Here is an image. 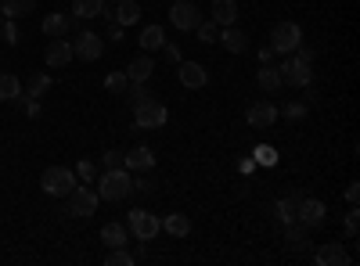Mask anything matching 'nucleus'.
Wrapping results in <instances>:
<instances>
[{
  "label": "nucleus",
  "instance_id": "nucleus-1",
  "mask_svg": "<svg viewBox=\"0 0 360 266\" xmlns=\"http://www.w3.org/2000/svg\"><path fill=\"white\" fill-rule=\"evenodd\" d=\"M130 191H134V176H130L127 166L105 169V173H101V180H98V198H105V201H123V198H130Z\"/></svg>",
  "mask_w": 360,
  "mask_h": 266
},
{
  "label": "nucleus",
  "instance_id": "nucleus-2",
  "mask_svg": "<svg viewBox=\"0 0 360 266\" xmlns=\"http://www.w3.org/2000/svg\"><path fill=\"white\" fill-rule=\"evenodd\" d=\"M169 123V108L155 98H148L141 105H134V130H159Z\"/></svg>",
  "mask_w": 360,
  "mask_h": 266
},
{
  "label": "nucleus",
  "instance_id": "nucleus-3",
  "mask_svg": "<svg viewBox=\"0 0 360 266\" xmlns=\"http://www.w3.org/2000/svg\"><path fill=\"white\" fill-rule=\"evenodd\" d=\"M278 72H281V83L285 86H295V91H307V86L314 83V62H303L299 54L285 58Z\"/></svg>",
  "mask_w": 360,
  "mask_h": 266
},
{
  "label": "nucleus",
  "instance_id": "nucleus-4",
  "mask_svg": "<svg viewBox=\"0 0 360 266\" xmlns=\"http://www.w3.org/2000/svg\"><path fill=\"white\" fill-rule=\"evenodd\" d=\"M40 187H44V194H51V198H65V194L76 187V173H72L69 166H51V169H44V176H40Z\"/></svg>",
  "mask_w": 360,
  "mask_h": 266
},
{
  "label": "nucleus",
  "instance_id": "nucleus-5",
  "mask_svg": "<svg viewBox=\"0 0 360 266\" xmlns=\"http://www.w3.org/2000/svg\"><path fill=\"white\" fill-rule=\"evenodd\" d=\"M127 230L134 234L137 241H152V238H159V234H162V220L152 216L148 209H130L127 213Z\"/></svg>",
  "mask_w": 360,
  "mask_h": 266
},
{
  "label": "nucleus",
  "instance_id": "nucleus-6",
  "mask_svg": "<svg viewBox=\"0 0 360 266\" xmlns=\"http://www.w3.org/2000/svg\"><path fill=\"white\" fill-rule=\"evenodd\" d=\"M65 213L69 216H76V220H90V216H94V209H98V191H90V187H83V184H76L69 194H65Z\"/></svg>",
  "mask_w": 360,
  "mask_h": 266
},
{
  "label": "nucleus",
  "instance_id": "nucleus-7",
  "mask_svg": "<svg viewBox=\"0 0 360 266\" xmlns=\"http://www.w3.org/2000/svg\"><path fill=\"white\" fill-rule=\"evenodd\" d=\"M299 44H303V29H299L295 22H278L274 33H270V47H274V54H292Z\"/></svg>",
  "mask_w": 360,
  "mask_h": 266
},
{
  "label": "nucleus",
  "instance_id": "nucleus-8",
  "mask_svg": "<svg viewBox=\"0 0 360 266\" xmlns=\"http://www.w3.org/2000/svg\"><path fill=\"white\" fill-rule=\"evenodd\" d=\"M169 22H173V29H180V33H195L198 22H202V11H198V4H191V0H173Z\"/></svg>",
  "mask_w": 360,
  "mask_h": 266
},
{
  "label": "nucleus",
  "instance_id": "nucleus-9",
  "mask_svg": "<svg viewBox=\"0 0 360 266\" xmlns=\"http://www.w3.org/2000/svg\"><path fill=\"white\" fill-rule=\"evenodd\" d=\"M105 51V40L98 33H90V29H83V33L72 40V58H79V62H98Z\"/></svg>",
  "mask_w": 360,
  "mask_h": 266
},
{
  "label": "nucleus",
  "instance_id": "nucleus-10",
  "mask_svg": "<svg viewBox=\"0 0 360 266\" xmlns=\"http://www.w3.org/2000/svg\"><path fill=\"white\" fill-rule=\"evenodd\" d=\"M245 123H249L252 130H266V126H274V123H278V105H274V101H256V105H249Z\"/></svg>",
  "mask_w": 360,
  "mask_h": 266
},
{
  "label": "nucleus",
  "instance_id": "nucleus-11",
  "mask_svg": "<svg viewBox=\"0 0 360 266\" xmlns=\"http://www.w3.org/2000/svg\"><path fill=\"white\" fill-rule=\"evenodd\" d=\"M295 220L314 230V227H321L328 220V205L321 198H303V201H299V209H295Z\"/></svg>",
  "mask_w": 360,
  "mask_h": 266
},
{
  "label": "nucleus",
  "instance_id": "nucleus-12",
  "mask_svg": "<svg viewBox=\"0 0 360 266\" xmlns=\"http://www.w3.org/2000/svg\"><path fill=\"white\" fill-rule=\"evenodd\" d=\"M44 62H47V69H65L72 62V44L62 36H51V44L44 51Z\"/></svg>",
  "mask_w": 360,
  "mask_h": 266
},
{
  "label": "nucleus",
  "instance_id": "nucleus-13",
  "mask_svg": "<svg viewBox=\"0 0 360 266\" xmlns=\"http://www.w3.org/2000/svg\"><path fill=\"white\" fill-rule=\"evenodd\" d=\"M176 76H180V83H184L188 91H202V86L209 83V72L198 62H176Z\"/></svg>",
  "mask_w": 360,
  "mask_h": 266
},
{
  "label": "nucleus",
  "instance_id": "nucleus-14",
  "mask_svg": "<svg viewBox=\"0 0 360 266\" xmlns=\"http://www.w3.org/2000/svg\"><path fill=\"white\" fill-rule=\"evenodd\" d=\"M123 166L130 173H144V169L155 166V152L148 144H137V147H130V152H123Z\"/></svg>",
  "mask_w": 360,
  "mask_h": 266
},
{
  "label": "nucleus",
  "instance_id": "nucleus-15",
  "mask_svg": "<svg viewBox=\"0 0 360 266\" xmlns=\"http://www.w3.org/2000/svg\"><path fill=\"white\" fill-rule=\"evenodd\" d=\"M314 262H317V266H346V262H353V259L346 255L342 241H328V245H321V248L314 252Z\"/></svg>",
  "mask_w": 360,
  "mask_h": 266
},
{
  "label": "nucleus",
  "instance_id": "nucleus-16",
  "mask_svg": "<svg viewBox=\"0 0 360 266\" xmlns=\"http://www.w3.org/2000/svg\"><path fill=\"white\" fill-rule=\"evenodd\" d=\"M217 44H224V51H231V54H245L249 51V36L242 33V29H234V25H224L220 29V40Z\"/></svg>",
  "mask_w": 360,
  "mask_h": 266
},
{
  "label": "nucleus",
  "instance_id": "nucleus-17",
  "mask_svg": "<svg viewBox=\"0 0 360 266\" xmlns=\"http://www.w3.org/2000/svg\"><path fill=\"white\" fill-rule=\"evenodd\" d=\"M152 72H155V62L148 58V51L137 54L134 62L127 65V79H130V83H148V79H152Z\"/></svg>",
  "mask_w": 360,
  "mask_h": 266
},
{
  "label": "nucleus",
  "instance_id": "nucleus-18",
  "mask_svg": "<svg viewBox=\"0 0 360 266\" xmlns=\"http://www.w3.org/2000/svg\"><path fill=\"white\" fill-rule=\"evenodd\" d=\"M101 15H108V22H119V25H134L141 18V4L137 0H119L115 11H101Z\"/></svg>",
  "mask_w": 360,
  "mask_h": 266
},
{
  "label": "nucleus",
  "instance_id": "nucleus-19",
  "mask_svg": "<svg viewBox=\"0 0 360 266\" xmlns=\"http://www.w3.org/2000/svg\"><path fill=\"white\" fill-rule=\"evenodd\" d=\"M307 238H310V227H307V223H299V220L285 223V241H288V248H292V252H303V248L310 245Z\"/></svg>",
  "mask_w": 360,
  "mask_h": 266
},
{
  "label": "nucleus",
  "instance_id": "nucleus-20",
  "mask_svg": "<svg viewBox=\"0 0 360 266\" xmlns=\"http://www.w3.org/2000/svg\"><path fill=\"white\" fill-rule=\"evenodd\" d=\"M209 11H213V22L224 29V25H234L238 22V0H213L209 4Z\"/></svg>",
  "mask_w": 360,
  "mask_h": 266
},
{
  "label": "nucleus",
  "instance_id": "nucleus-21",
  "mask_svg": "<svg viewBox=\"0 0 360 266\" xmlns=\"http://www.w3.org/2000/svg\"><path fill=\"white\" fill-rule=\"evenodd\" d=\"M101 241H105L108 248H127L130 230H127L123 223H105V227H101Z\"/></svg>",
  "mask_w": 360,
  "mask_h": 266
},
{
  "label": "nucleus",
  "instance_id": "nucleus-22",
  "mask_svg": "<svg viewBox=\"0 0 360 266\" xmlns=\"http://www.w3.org/2000/svg\"><path fill=\"white\" fill-rule=\"evenodd\" d=\"M256 83H259L263 94H278L281 86H285V83H281V72H278L274 65H263V69L256 72Z\"/></svg>",
  "mask_w": 360,
  "mask_h": 266
},
{
  "label": "nucleus",
  "instance_id": "nucleus-23",
  "mask_svg": "<svg viewBox=\"0 0 360 266\" xmlns=\"http://www.w3.org/2000/svg\"><path fill=\"white\" fill-rule=\"evenodd\" d=\"M29 11H37V0H0V15L4 18H25Z\"/></svg>",
  "mask_w": 360,
  "mask_h": 266
},
{
  "label": "nucleus",
  "instance_id": "nucleus-24",
  "mask_svg": "<svg viewBox=\"0 0 360 266\" xmlns=\"http://www.w3.org/2000/svg\"><path fill=\"white\" fill-rule=\"evenodd\" d=\"M162 230L173 234V238H188V234H191V220H188L184 213H169V216L162 220Z\"/></svg>",
  "mask_w": 360,
  "mask_h": 266
},
{
  "label": "nucleus",
  "instance_id": "nucleus-25",
  "mask_svg": "<svg viewBox=\"0 0 360 266\" xmlns=\"http://www.w3.org/2000/svg\"><path fill=\"white\" fill-rule=\"evenodd\" d=\"M69 25H72V18H69V15L51 11V15L44 18V33H47V36H65V33H69Z\"/></svg>",
  "mask_w": 360,
  "mask_h": 266
},
{
  "label": "nucleus",
  "instance_id": "nucleus-26",
  "mask_svg": "<svg viewBox=\"0 0 360 266\" xmlns=\"http://www.w3.org/2000/svg\"><path fill=\"white\" fill-rule=\"evenodd\" d=\"M166 44V29L162 25H144L141 33V51H159Z\"/></svg>",
  "mask_w": 360,
  "mask_h": 266
},
{
  "label": "nucleus",
  "instance_id": "nucleus-27",
  "mask_svg": "<svg viewBox=\"0 0 360 266\" xmlns=\"http://www.w3.org/2000/svg\"><path fill=\"white\" fill-rule=\"evenodd\" d=\"M22 98V79L11 72H0V101H15Z\"/></svg>",
  "mask_w": 360,
  "mask_h": 266
},
{
  "label": "nucleus",
  "instance_id": "nucleus-28",
  "mask_svg": "<svg viewBox=\"0 0 360 266\" xmlns=\"http://www.w3.org/2000/svg\"><path fill=\"white\" fill-rule=\"evenodd\" d=\"M303 198H307L303 191L281 198V201H278V220H281V223H292V220H295V209H299V201H303Z\"/></svg>",
  "mask_w": 360,
  "mask_h": 266
},
{
  "label": "nucleus",
  "instance_id": "nucleus-29",
  "mask_svg": "<svg viewBox=\"0 0 360 266\" xmlns=\"http://www.w3.org/2000/svg\"><path fill=\"white\" fill-rule=\"evenodd\" d=\"M105 11V0H72V15L76 18H98Z\"/></svg>",
  "mask_w": 360,
  "mask_h": 266
},
{
  "label": "nucleus",
  "instance_id": "nucleus-30",
  "mask_svg": "<svg viewBox=\"0 0 360 266\" xmlns=\"http://www.w3.org/2000/svg\"><path fill=\"white\" fill-rule=\"evenodd\" d=\"M51 91V76L47 72H37V76H29V83H25V98H44Z\"/></svg>",
  "mask_w": 360,
  "mask_h": 266
},
{
  "label": "nucleus",
  "instance_id": "nucleus-31",
  "mask_svg": "<svg viewBox=\"0 0 360 266\" xmlns=\"http://www.w3.org/2000/svg\"><path fill=\"white\" fill-rule=\"evenodd\" d=\"M127 86H130L127 72H108V76H105V91H108V94H119V98H123Z\"/></svg>",
  "mask_w": 360,
  "mask_h": 266
},
{
  "label": "nucleus",
  "instance_id": "nucleus-32",
  "mask_svg": "<svg viewBox=\"0 0 360 266\" xmlns=\"http://www.w3.org/2000/svg\"><path fill=\"white\" fill-rule=\"evenodd\" d=\"M195 33H198V44H217L220 40V25L217 22H198V29H195Z\"/></svg>",
  "mask_w": 360,
  "mask_h": 266
},
{
  "label": "nucleus",
  "instance_id": "nucleus-33",
  "mask_svg": "<svg viewBox=\"0 0 360 266\" xmlns=\"http://www.w3.org/2000/svg\"><path fill=\"white\" fill-rule=\"evenodd\" d=\"M123 98H127V101H130V108H134V105H141V101H148V98H155V94L148 91V83H130Z\"/></svg>",
  "mask_w": 360,
  "mask_h": 266
},
{
  "label": "nucleus",
  "instance_id": "nucleus-34",
  "mask_svg": "<svg viewBox=\"0 0 360 266\" xmlns=\"http://www.w3.org/2000/svg\"><path fill=\"white\" fill-rule=\"evenodd\" d=\"M105 262H108V266H134V262H137V255H134V252H127V248H108Z\"/></svg>",
  "mask_w": 360,
  "mask_h": 266
},
{
  "label": "nucleus",
  "instance_id": "nucleus-35",
  "mask_svg": "<svg viewBox=\"0 0 360 266\" xmlns=\"http://www.w3.org/2000/svg\"><path fill=\"white\" fill-rule=\"evenodd\" d=\"M252 162H256V166H278V152H274L270 144H259L256 152H252Z\"/></svg>",
  "mask_w": 360,
  "mask_h": 266
},
{
  "label": "nucleus",
  "instance_id": "nucleus-36",
  "mask_svg": "<svg viewBox=\"0 0 360 266\" xmlns=\"http://www.w3.org/2000/svg\"><path fill=\"white\" fill-rule=\"evenodd\" d=\"M72 173H76V180H83V184H94L98 180V166L94 162H79Z\"/></svg>",
  "mask_w": 360,
  "mask_h": 266
},
{
  "label": "nucleus",
  "instance_id": "nucleus-37",
  "mask_svg": "<svg viewBox=\"0 0 360 266\" xmlns=\"http://www.w3.org/2000/svg\"><path fill=\"white\" fill-rule=\"evenodd\" d=\"M307 112H310V108H307L303 101H288L278 115H285V119H307Z\"/></svg>",
  "mask_w": 360,
  "mask_h": 266
},
{
  "label": "nucleus",
  "instance_id": "nucleus-38",
  "mask_svg": "<svg viewBox=\"0 0 360 266\" xmlns=\"http://www.w3.org/2000/svg\"><path fill=\"white\" fill-rule=\"evenodd\" d=\"M356 230H360V209H356V205H349V213H346V238L349 241L356 238Z\"/></svg>",
  "mask_w": 360,
  "mask_h": 266
},
{
  "label": "nucleus",
  "instance_id": "nucleus-39",
  "mask_svg": "<svg viewBox=\"0 0 360 266\" xmlns=\"http://www.w3.org/2000/svg\"><path fill=\"white\" fill-rule=\"evenodd\" d=\"M0 33H4V44H18V25H15V18L0 22Z\"/></svg>",
  "mask_w": 360,
  "mask_h": 266
},
{
  "label": "nucleus",
  "instance_id": "nucleus-40",
  "mask_svg": "<svg viewBox=\"0 0 360 266\" xmlns=\"http://www.w3.org/2000/svg\"><path fill=\"white\" fill-rule=\"evenodd\" d=\"M101 166H105V169H119V166H123V152H115V147H108V152L101 155Z\"/></svg>",
  "mask_w": 360,
  "mask_h": 266
},
{
  "label": "nucleus",
  "instance_id": "nucleus-41",
  "mask_svg": "<svg viewBox=\"0 0 360 266\" xmlns=\"http://www.w3.org/2000/svg\"><path fill=\"white\" fill-rule=\"evenodd\" d=\"M108 40H112V44L123 40V25H119V22H108Z\"/></svg>",
  "mask_w": 360,
  "mask_h": 266
},
{
  "label": "nucleus",
  "instance_id": "nucleus-42",
  "mask_svg": "<svg viewBox=\"0 0 360 266\" xmlns=\"http://www.w3.org/2000/svg\"><path fill=\"white\" fill-rule=\"evenodd\" d=\"M238 173H242V176L256 173V162H252V159H242V162H238Z\"/></svg>",
  "mask_w": 360,
  "mask_h": 266
},
{
  "label": "nucleus",
  "instance_id": "nucleus-43",
  "mask_svg": "<svg viewBox=\"0 0 360 266\" xmlns=\"http://www.w3.org/2000/svg\"><path fill=\"white\" fill-rule=\"evenodd\" d=\"M166 47V58L169 62H184V58H180V47H173V44H162Z\"/></svg>",
  "mask_w": 360,
  "mask_h": 266
},
{
  "label": "nucleus",
  "instance_id": "nucleus-44",
  "mask_svg": "<svg viewBox=\"0 0 360 266\" xmlns=\"http://www.w3.org/2000/svg\"><path fill=\"white\" fill-rule=\"evenodd\" d=\"M346 201H349V205H356V201H360V187H356V184H349V187H346Z\"/></svg>",
  "mask_w": 360,
  "mask_h": 266
},
{
  "label": "nucleus",
  "instance_id": "nucleus-45",
  "mask_svg": "<svg viewBox=\"0 0 360 266\" xmlns=\"http://www.w3.org/2000/svg\"><path fill=\"white\" fill-rule=\"evenodd\" d=\"M270 58H274V47H270V44L259 47V62H263V65H270Z\"/></svg>",
  "mask_w": 360,
  "mask_h": 266
},
{
  "label": "nucleus",
  "instance_id": "nucleus-46",
  "mask_svg": "<svg viewBox=\"0 0 360 266\" xmlns=\"http://www.w3.org/2000/svg\"><path fill=\"white\" fill-rule=\"evenodd\" d=\"M112 4H119V0H112Z\"/></svg>",
  "mask_w": 360,
  "mask_h": 266
},
{
  "label": "nucleus",
  "instance_id": "nucleus-47",
  "mask_svg": "<svg viewBox=\"0 0 360 266\" xmlns=\"http://www.w3.org/2000/svg\"><path fill=\"white\" fill-rule=\"evenodd\" d=\"M0 22H4V15H0Z\"/></svg>",
  "mask_w": 360,
  "mask_h": 266
}]
</instances>
